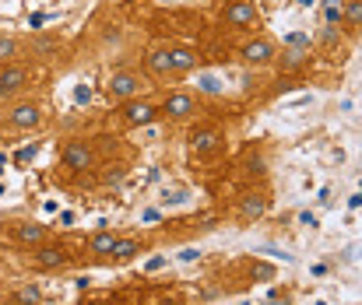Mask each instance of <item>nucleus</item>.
I'll list each match as a JSON object with an SVG mask.
<instances>
[{"label": "nucleus", "instance_id": "f257e3e1", "mask_svg": "<svg viewBox=\"0 0 362 305\" xmlns=\"http://www.w3.org/2000/svg\"><path fill=\"white\" fill-rule=\"evenodd\" d=\"M42 119H46V109H42V102H35V99L14 102V105L4 112V126H7V130H14V133L39 130V126H42Z\"/></svg>", "mask_w": 362, "mask_h": 305}, {"label": "nucleus", "instance_id": "f03ea898", "mask_svg": "<svg viewBox=\"0 0 362 305\" xmlns=\"http://www.w3.org/2000/svg\"><path fill=\"white\" fill-rule=\"evenodd\" d=\"M158 112H162L165 119H173V123H187V119H194V116L201 112V99H197L194 92H187V88H176V92H169V95L162 99Z\"/></svg>", "mask_w": 362, "mask_h": 305}, {"label": "nucleus", "instance_id": "7ed1b4c3", "mask_svg": "<svg viewBox=\"0 0 362 305\" xmlns=\"http://www.w3.org/2000/svg\"><path fill=\"white\" fill-rule=\"evenodd\" d=\"M187 144H190V151L201 155V158H204V155H215V151L226 148V126H218V123H197V126L190 130Z\"/></svg>", "mask_w": 362, "mask_h": 305}, {"label": "nucleus", "instance_id": "20e7f679", "mask_svg": "<svg viewBox=\"0 0 362 305\" xmlns=\"http://www.w3.org/2000/svg\"><path fill=\"white\" fill-rule=\"evenodd\" d=\"M32 85V67L25 60L18 64H0V99H18Z\"/></svg>", "mask_w": 362, "mask_h": 305}, {"label": "nucleus", "instance_id": "39448f33", "mask_svg": "<svg viewBox=\"0 0 362 305\" xmlns=\"http://www.w3.org/2000/svg\"><path fill=\"white\" fill-rule=\"evenodd\" d=\"M60 165H64L67 172H88V169L95 165V144L85 140V137L67 140L64 151H60Z\"/></svg>", "mask_w": 362, "mask_h": 305}, {"label": "nucleus", "instance_id": "423d86ee", "mask_svg": "<svg viewBox=\"0 0 362 305\" xmlns=\"http://www.w3.org/2000/svg\"><path fill=\"white\" fill-rule=\"evenodd\" d=\"M141 88H144V81H141V74L130 71V67L113 71L110 81H106V95H110V102H120V105L130 99H141Z\"/></svg>", "mask_w": 362, "mask_h": 305}, {"label": "nucleus", "instance_id": "0eeeda50", "mask_svg": "<svg viewBox=\"0 0 362 305\" xmlns=\"http://www.w3.org/2000/svg\"><path fill=\"white\" fill-rule=\"evenodd\" d=\"M240 60L246 67H271L278 60V42L267 35H253L240 46Z\"/></svg>", "mask_w": 362, "mask_h": 305}, {"label": "nucleus", "instance_id": "6e6552de", "mask_svg": "<svg viewBox=\"0 0 362 305\" xmlns=\"http://www.w3.org/2000/svg\"><path fill=\"white\" fill-rule=\"evenodd\" d=\"M28 253H32V256H28L32 270L53 274V270H64V267H71V253H67L64 246H57V242H42V246H35V249H28Z\"/></svg>", "mask_w": 362, "mask_h": 305}, {"label": "nucleus", "instance_id": "1a4fd4ad", "mask_svg": "<svg viewBox=\"0 0 362 305\" xmlns=\"http://www.w3.org/2000/svg\"><path fill=\"white\" fill-rule=\"evenodd\" d=\"M222 25L233 28V32H250L260 25V11L253 0H233L226 11H222Z\"/></svg>", "mask_w": 362, "mask_h": 305}, {"label": "nucleus", "instance_id": "9d476101", "mask_svg": "<svg viewBox=\"0 0 362 305\" xmlns=\"http://www.w3.org/2000/svg\"><path fill=\"white\" fill-rule=\"evenodd\" d=\"M158 116H162V112H158V105H155L151 99H130V102H123V112H120L123 126H151Z\"/></svg>", "mask_w": 362, "mask_h": 305}, {"label": "nucleus", "instance_id": "9b49d317", "mask_svg": "<svg viewBox=\"0 0 362 305\" xmlns=\"http://www.w3.org/2000/svg\"><path fill=\"white\" fill-rule=\"evenodd\" d=\"M11 239L18 246H25V249H35V246L49 242V228L39 225V221H14L11 225Z\"/></svg>", "mask_w": 362, "mask_h": 305}, {"label": "nucleus", "instance_id": "f8f14e48", "mask_svg": "<svg viewBox=\"0 0 362 305\" xmlns=\"http://www.w3.org/2000/svg\"><path fill=\"white\" fill-rule=\"evenodd\" d=\"M169 60H173V74L180 78V74H190V71H197V64H201V53H197L194 46H169Z\"/></svg>", "mask_w": 362, "mask_h": 305}, {"label": "nucleus", "instance_id": "ddd939ff", "mask_svg": "<svg viewBox=\"0 0 362 305\" xmlns=\"http://www.w3.org/2000/svg\"><path fill=\"white\" fill-rule=\"evenodd\" d=\"M117 242H120V232H113V228H99V232L88 235L85 249H88L92 256H110V253L117 249Z\"/></svg>", "mask_w": 362, "mask_h": 305}, {"label": "nucleus", "instance_id": "4468645a", "mask_svg": "<svg viewBox=\"0 0 362 305\" xmlns=\"http://www.w3.org/2000/svg\"><path fill=\"white\" fill-rule=\"evenodd\" d=\"M28 56V42L18 35H0V64H18Z\"/></svg>", "mask_w": 362, "mask_h": 305}, {"label": "nucleus", "instance_id": "2eb2a0df", "mask_svg": "<svg viewBox=\"0 0 362 305\" xmlns=\"http://www.w3.org/2000/svg\"><path fill=\"white\" fill-rule=\"evenodd\" d=\"M144 67H148L155 78H176V74H173V60H169V46L151 49V53L144 56Z\"/></svg>", "mask_w": 362, "mask_h": 305}, {"label": "nucleus", "instance_id": "dca6fc26", "mask_svg": "<svg viewBox=\"0 0 362 305\" xmlns=\"http://www.w3.org/2000/svg\"><path fill=\"white\" fill-rule=\"evenodd\" d=\"M341 25H345V35L349 39H359L362 35V0H345Z\"/></svg>", "mask_w": 362, "mask_h": 305}, {"label": "nucleus", "instance_id": "f3484780", "mask_svg": "<svg viewBox=\"0 0 362 305\" xmlns=\"http://www.w3.org/2000/svg\"><path fill=\"white\" fill-rule=\"evenodd\" d=\"M144 249H148L144 239H123L120 235V242H117V249L110 253V260H113V263H130V260H134L137 253H144Z\"/></svg>", "mask_w": 362, "mask_h": 305}, {"label": "nucleus", "instance_id": "a211bd4d", "mask_svg": "<svg viewBox=\"0 0 362 305\" xmlns=\"http://www.w3.org/2000/svg\"><path fill=\"white\" fill-rule=\"evenodd\" d=\"M267 210V197H260V193H246L240 203V217L243 221H253V217H260Z\"/></svg>", "mask_w": 362, "mask_h": 305}, {"label": "nucleus", "instance_id": "6ab92c4d", "mask_svg": "<svg viewBox=\"0 0 362 305\" xmlns=\"http://www.w3.org/2000/svg\"><path fill=\"white\" fill-rule=\"evenodd\" d=\"M57 49H60L57 35H32L28 39V53H35V56H46V53H57Z\"/></svg>", "mask_w": 362, "mask_h": 305}, {"label": "nucleus", "instance_id": "aec40b11", "mask_svg": "<svg viewBox=\"0 0 362 305\" xmlns=\"http://www.w3.org/2000/svg\"><path fill=\"white\" fill-rule=\"evenodd\" d=\"M320 14H324V25H341V14H345V0H324L320 4Z\"/></svg>", "mask_w": 362, "mask_h": 305}, {"label": "nucleus", "instance_id": "412c9836", "mask_svg": "<svg viewBox=\"0 0 362 305\" xmlns=\"http://www.w3.org/2000/svg\"><path fill=\"white\" fill-rule=\"evenodd\" d=\"M306 49H285L281 53V60H274V64H281V71H299L303 64H306Z\"/></svg>", "mask_w": 362, "mask_h": 305}, {"label": "nucleus", "instance_id": "4be33fe9", "mask_svg": "<svg viewBox=\"0 0 362 305\" xmlns=\"http://www.w3.org/2000/svg\"><path fill=\"white\" fill-rule=\"evenodd\" d=\"M197 88H201V92H208V95H218V92H222V85H218L211 74H201V78H197Z\"/></svg>", "mask_w": 362, "mask_h": 305}, {"label": "nucleus", "instance_id": "5701e85b", "mask_svg": "<svg viewBox=\"0 0 362 305\" xmlns=\"http://www.w3.org/2000/svg\"><path fill=\"white\" fill-rule=\"evenodd\" d=\"M18 299H21V302H39V288H35V285H28V288H21V292H18Z\"/></svg>", "mask_w": 362, "mask_h": 305}, {"label": "nucleus", "instance_id": "b1692460", "mask_svg": "<svg viewBox=\"0 0 362 305\" xmlns=\"http://www.w3.org/2000/svg\"><path fill=\"white\" fill-rule=\"evenodd\" d=\"M158 267H165V256H155V260H148V270H158Z\"/></svg>", "mask_w": 362, "mask_h": 305}, {"label": "nucleus", "instance_id": "393cba45", "mask_svg": "<svg viewBox=\"0 0 362 305\" xmlns=\"http://www.w3.org/2000/svg\"><path fill=\"white\" fill-rule=\"evenodd\" d=\"M349 207H362V190L356 193V197H352V201H349Z\"/></svg>", "mask_w": 362, "mask_h": 305}, {"label": "nucleus", "instance_id": "a878e982", "mask_svg": "<svg viewBox=\"0 0 362 305\" xmlns=\"http://www.w3.org/2000/svg\"><path fill=\"white\" fill-rule=\"evenodd\" d=\"M0 169H4V158H0Z\"/></svg>", "mask_w": 362, "mask_h": 305}]
</instances>
